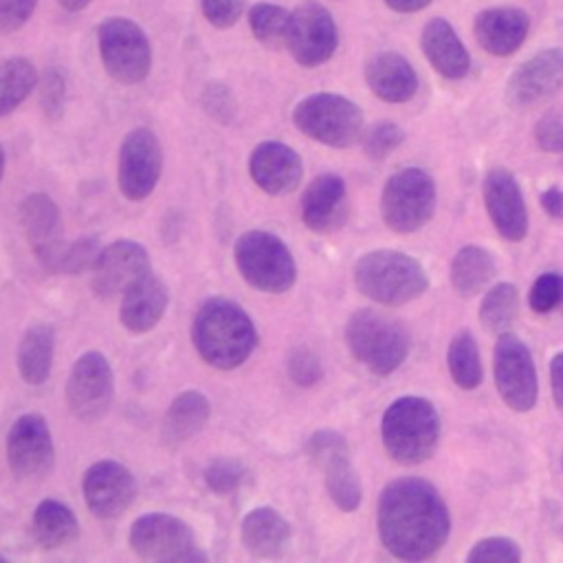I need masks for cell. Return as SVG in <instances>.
<instances>
[{
  "label": "cell",
  "instance_id": "1",
  "mask_svg": "<svg viewBox=\"0 0 563 563\" xmlns=\"http://www.w3.org/2000/svg\"><path fill=\"white\" fill-rule=\"evenodd\" d=\"M376 521L383 545L402 561L433 556L451 528L444 499L433 484L420 477L389 482L378 497Z\"/></svg>",
  "mask_w": 563,
  "mask_h": 563
},
{
  "label": "cell",
  "instance_id": "2",
  "mask_svg": "<svg viewBox=\"0 0 563 563\" xmlns=\"http://www.w3.org/2000/svg\"><path fill=\"white\" fill-rule=\"evenodd\" d=\"M191 341L207 365L229 372L253 354L257 330L238 303L224 297H209L194 314Z\"/></svg>",
  "mask_w": 563,
  "mask_h": 563
},
{
  "label": "cell",
  "instance_id": "3",
  "mask_svg": "<svg viewBox=\"0 0 563 563\" xmlns=\"http://www.w3.org/2000/svg\"><path fill=\"white\" fill-rule=\"evenodd\" d=\"M380 438L394 462L405 466L420 464L435 453L440 440V416L427 398H396L383 413Z\"/></svg>",
  "mask_w": 563,
  "mask_h": 563
},
{
  "label": "cell",
  "instance_id": "4",
  "mask_svg": "<svg viewBox=\"0 0 563 563\" xmlns=\"http://www.w3.org/2000/svg\"><path fill=\"white\" fill-rule=\"evenodd\" d=\"M354 284L361 295L376 303L402 306L429 288V275L416 257L391 249H378L356 260Z\"/></svg>",
  "mask_w": 563,
  "mask_h": 563
},
{
  "label": "cell",
  "instance_id": "5",
  "mask_svg": "<svg viewBox=\"0 0 563 563\" xmlns=\"http://www.w3.org/2000/svg\"><path fill=\"white\" fill-rule=\"evenodd\" d=\"M345 341L352 356L376 376H389L409 354V334L402 323L369 308L347 319Z\"/></svg>",
  "mask_w": 563,
  "mask_h": 563
},
{
  "label": "cell",
  "instance_id": "6",
  "mask_svg": "<svg viewBox=\"0 0 563 563\" xmlns=\"http://www.w3.org/2000/svg\"><path fill=\"white\" fill-rule=\"evenodd\" d=\"M233 260L242 279L255 290L279 295L295 286V257L286 242L271 231L242 233L233 246Z\"/></svg>",
  "mask_w": 563,
  "mask_h": 563
},
{
  "label": "cell",
  "instance_id": "7",
  "mask_svg": "<svg viewBox=\"0 0 563 563\" xmlns=\"http://www.w3.org/2000/svg\"><path fill=\"white\" fill-rule=\"evenodd\" d=\"M292 123L308 139L328 147H350L363 136V112L347 97L317 92L295 106Z\"/></svg>",
  "mask_w": 563,
  "mask_h": 563
},
{
  "label": "cell",
  "instance_id": "8",
  "mask_svg": "<svg viewBox=\"0 0 563 563\" xmlns=\"http://www.w3.org/2000/svg\"><path fill=\"white\" fill-rule=\"evenodd\" d=\"M136 556L158 563H202L207 554L198 548L191 526L167 512L141 515L128 534Z\"/></svg>",
  "mask_w": 563,
  "mask_h": 563
},
{
  "label": "cell",
  "instance_id": "9",
  "mask_svg": "<svg viewBox=\"0 0 563 563\" xmlns=\"http://www.w3.org/2000/svg\"><path fill=\"white\" fill-rule=\"evenodd\" d=\"M435 209V183L418 167L396 172L383 187L380 213L396 233H413L424 227Z\"/></svg>",
  "mask_w": 563,
  "mask_h": 563
},
{
  "label": "cell",
  "instance_id": "10",
  "mask_svg": "<svg viewBox=\"0 0 563 563\" xmlns=\"http://www.w3.org/2000/svg\"><path fill=\"white\" fill-rule=\"evenodd\" d=\"M306 455L323 473L332 504L343 512H354L361 506L363 490L345 438L334 429H317L306 440Z\"/></svg>",
  "mask_w": 563,
  "mask_h": 563
},
{
  "label": "cell",
  "instance_id": "11",
  "mask_svg": "<svg viewBox=\"0 0 563 563\" xmlns=\"http://www.w3.org/2000/svg\"><path fill=\"white\" fill-rule=\"evenodd\" d=\"M114 398V374L108 358L90 350L81 354L66 380V405L68 411L81 422L101 420Z\"/></svg>",
  "mask_w": 563,
  "mask_h": 563
},
{
  "label": "cell",
  "instance_id": "12",
  "mask_svg": "<svg viewBox=\"0 0 563 563\" xmlns=\"http://www.w3.org/2000/svg\"><path fill=\"white\" fill-rule=\"evenodd\" d=\"M99 53L108 75L121 84H139L152 66L145 33L125 18H110L99 26Z\"/></svg>",
  "mask_w": 563,
  "mask_h": 563
},
{
  "label": "cell",
  "instance_id": "13",
  "mask_svg": "<svg viewBox=\"0 0 563 563\" xmlns=\"http://www.w3.org/2000/svg\"><path fill=\"white\" fill-rule=\"evenodd\" d=\"M493 367L501 400L515 411H530L537 402V372L530 350L517 334H499Z\"/></svg>",
  "mask_w": 563,
  "mask_h": 563
},
{
  "label": "cell",
  "instance_id": "14",
  "mask_svg": "<svg viewBox=\"0 0 563 563\" xmlns=\"http://www.w3.org/2000/svg\"><path fill=\"white\" fill-rule=\"evenodd\" d=\"M9 471L18 479L46 477L55 462V446L48 422L40 413L15 418L4 442Z\"/></svg>",
  "mask_w": 563,
  "mask_h": 563
},
{
  "label": "cell",
  "instance_id": "15",
  "mask_svg": "<svg viewBox=\"0 0 563 563\" xmlns=\"http://www.w3.org/2000/svg\"><path fill=\"white\" fill-rule=\"evenodd\" d=\"M163 172V150L156 134L147 128L132 130L119 150L117 180L123 198L145 200L158 185Z\"/></svg>",
  "mask_w": 563,
  "mask_h": 563
},
{
  "label": "cell",
  "instance_id": "16",
  "mask_svg": "<svg viewBox=\"0 0 563 563\" xmlns=\"http://www.w3.org/2000/svg\"><path fill=\"white\" fill-rule=\"evenodd\" d=\"M339 44L336 24L325 7L306 0L290 13L286 48L301 66H319L332 57Z\"/></svg>",
  "mask_w": 563,
  "mask_h": 563
},
{
  "label": "cell",
  "instance_id": "17",
  "mask_svg": "<svg viewBox=\"0 0 563 563\" xmlns=\"http://www.w3.org/2000/svg\"><path fill=\"white\" fill-rule=\"evenodd\" d=\"M88 510L99 519L121 517L136 499L139 484L128 466L114 460H99L88 466L81 482Z\"/></svg>",
  "mask_w": 563,
  "mask_h": 563
},
{
  "label": "cell",
  "instance_id": "18",
  "mask_svg": "<svg viewBox=\"0 0 563 563\" xmlns=\"http://www.w3.org/2000/svg\"><path fill=\"white\" fill-rule=\"evenodd\" d=\"M563 88V51L543 48L521 62L506 81V101L515 110H526L548 101Z\"/></svg>",
  "mask_w": 563,
  "mask_h": 563
},
{
  "label": "cell",
  "instance_id": "19",
  "mask_svg": "<svg viewBox=\"0 0 563 563\" xmlns=\"http://www.w3.org/2000/svg\"><path fill=\"white\" fill-rule=\"evenodd\" d=\"M150 271V255L141 242L117 240L99 251L90 268V288L99 299H112Z\"/></svg>",
  "mask_w": 563,
  "mask_h": 563
},
{
  "label": "cell",
  "instance_id": "20",
  "mask_svg": "<svg viewBox=\"0 0 563 563\" xmlns=\"http://www.w3.org/2000/svg\"><path fill=\"white\" fill-rule=\"evenodd\" d=\"M20 222L35 260L44 268L57 273L64 244H62V218L53 198L42 191L26 194L20 202Z\"/></svg>",
  "mask_w": 563,
  "mask_h": 563
},
{
  "label": "cell",
  "instance_id": "21",
  "mask_svg": "<svg viewBox=\"0 0 563 563\" xmlns=\"http://www.w3.org/2000/svg\"><path fill=\"white\" fill-rule=\"evenodd\" d=\"M484 205L495 229L510 242L528 233V213L515 176L506 169H490L484 178Z\"/></svg>",
  "mask_w": 563,
  "mask_h": 563
},
{
  "label": "cell",
  "instance_id": "22",
  "mask_svg": "<svg viewBox=\"0 0 563 563\" xmlns=\"http://www.w3.org/2000/svg\"><path fill=\"white\" fill-rule=\"evenodd\" d=\"M249 172L253 183L268 196H286L297 189L303 165L301 156L286 143L264 141L249 158Z\"/></svg>",
  "mask_w": 563,
  "mask_h": 563
},
{
  "label": "cell",
  "instance_id": "23",
  "mask_svg": "<svg viewBox=\"0 0 563 563\" xmlns=\"http://www.w3.org/2000/svg\"><path fill=\"white\" fill-rule=\"evenodd\" d=\"M347 218V189L341 176L321 174L301 194V222L312 233H332Z\"/></svg>",
  "mask_w": 563,
  "mask_h": 563
},
{
  "label": "cell",
  "instance_id": "24",
  "mask_svg": "<svg viewBox=\"0 0 563 563\" xmlns=\"http://www.w3.org/2000/svg\"><path fill=\"white\" fill-rule=\"evenodd\" d=\"M169 306V290L152 271L136 279L123 295L119 319L132 334H145L158 325Z\"/></svg>",
  "mask_w": 563,
  "mask_h": 563
},
{
  "label": "cell",
  "instance_id": "25",
  "mask_svg": "<svg viewBox=\"0 0 563 563\" xmlns=\"http://www.w3.org/2000/svg\"><path fill=\"white\" fill-rule=\"evenodd\" d=\"M479 46L495 57L515 53L528 37L530 18L517 7H490L477 13L473 22Z\"/></svg>",
  "mask_w": 563,
  "mask_h": 563
},
{
  "label": "cell",
  "instance_id": "26",
  "mask_svg": "<svg viewBox=\"0 0 563 563\" xmlns=\"http://www.w3.org/2000/svg\"><path fill=\"white\" fill-rule=\"evenodd\" d=\"M244 550L255 559H279L290 548V523L271 506L249 510L240 526Z\"/></svg>",
  "mask_w": 563,
  "mask_h": 563
},
{
  "label": "cell",
  "instance_id": "27",
  "mask_svg": "<svg viewBox=\"0 0 563 563\" xmlns=\"http://www.w3.org/2000/svg\"><path fill=\"white\" fill-rule=\"evenodd\" d=\"M365 81L378 99L389 103H405L418 90L413 66L394 51L378 53L365 64Z\"/></svg>",
  "mask_w": 563,
  "mask_h": 563
},
{
  "label": "cell",
  "instance_id": "28",
  "mask_svg": "<svg viewBox=\"0 0 563 563\" xmlns=\"http://www.w3.org/2000/svg\"><path fill=\"white\" fill-rule=\"evenodd\" d=\"M420 46L429 64L446 79H462L471 68L468 51L444 18H433L424 24Z\"/></svg>",
  "mask_w": 563,
  "mask_h": 563
},
{
  "label": "cell",
  "instance_id": "29",
  "mask_svg": "<svg viewBox=\"0 0 563 563\" xmlns=\"http://www.w3.org/2000/svg\"><path fill=\"white\" fill-rule=\"evenodd\" d=\"M209 416H211V405L205 394L196 389L178 394L169 402L163 416V424H161L163 442L169 446H176L191 440L209 422Z\"/></svg>",
  "mask_w": 563,
  "mask_h": 563
},
{
  "label": "cell",
  "instance_id": "30",
  "mask_svg": "<svg viewBox=\"0 0 563 563\" xmlns=\"http://www.w3.org/2000/svg\"><path fill=\"white\" fill-rule=\"evenodd\" d=\"M55 354V328L51 323H33L18 343V372L29 385H44L51 376Z\"/></svg>",
  "mask_w": 563,
  "mask_h": 563
},
{
  "label": "cell",
  "instance_id": "31",
  "mask_svg": "<svg viewBox=\"0 0 563 563\" xmlns=\"http://www.w3.org/2000/svg\"><path fill=\"white\" fill-rule=\"evenodd\" d=\"M31 528L37 545L44 550L64 548L79 537V521L75 512L57 499H44L37 504Z\"/></svg>",
  "mask_w": 563,
  "mask_h": 563
},
{
  "label": "cell",
  "instance_id": "32",
  "mask_svg": "<svg viewBox=\"0 0 563 563\" xmlns=\"http://www.w3.org/2000/svg\"><path fill=\"white\" fill-rule=\"evenodd\" d=\"M493 275L495 260L486 249L477 244L462 246L451 260V284L462 297L477 295L482 288L488 286Z\"/></svg>",
  "mask_w": 563,
  "mask_h": 563
},
{
  "label": "cell",
  "instance_id": "33",
  "mask_svg": "<svg viewBox=\"0 0 563 563\" xmlns=\"http://www.w3.org/2000/svg\"><path fill=\"white\" fill-rule=\"evenodd\" d=\"M446 365L451 372V378L457 387L462 389H475L482 383V358H479V347L468 330H460L446 352Z\"/></svg>",
  "mask_w": 563,
  "mask_h": 563
},
{
  "label": "cell",
  "instance_id": "34",
  "mask_svg": "<svg viewBox=\"0 0 563 563\" xmlns=\"http://www.w3.org/2000/svg\"><path fill=\"white\" fill-rule=\"evenodd\" d=\"M37 73L26 57L0 62V117L13 112L35 88Z\"/></svg>",
  "mask_w": 563,
  "mask_h": 563
},
{
  "label": "cell",
  "instance_id": "35",
  "mask_svg": "<svg viewBox=\"0 0 563 563\" xmlns=\"http://www.w3.org/2000/svg\"><path fill=\"white\" fill-rule=\"evenodd\" d=\"M517 314H519V292L510 282L495 284L482 299L479 321L493 334L508 332Z\"/></svg>",
  "mask_w": 563,
  "mask_h": 563
},
{
  "label": "cell",
  "instance_id": "36",
  "mask_svg": "<svg viewBox=\"0 0 563 563\" xmlns=\"http://www.w3.org/2000/svg\"><path fill=\"white\" fill-rule=\"evenodd\" d=\"M249 24L253 35L268 46H286L290 13L282 7L260 2L249 11Z\"/></svg>",
  "mask_w": 563,
  "mask_h": 563
},
{
  "label": "cell",
  "instance_id": "37",
  "mask_svg": "<svg viewBox=\"0 0 563 563\" xmlns=\"http://www.w3.org/2000/svg\"><path fill=\"white\" fill-rule=\"evenodd\" d=\"M246 477H249L246 466L235 457H216L202 471V479L207 488L216 495L235 493Z\"/></svg>",
  "mask_w": 563,
  "mask_h": 563
},
{
  "label": "cell",
  "instance_id": "38",
  "mask_svg": "<svg viewBox=\"0 0 563 563\" xmlns=\"http://www.w3.org/2000/svg\"><path fill=\"white\" fill-rule=\"evenodd\" d=\"M405 141V132L394 121H378L363 136V152L372 161H383Z\"/></svg>",
  "mask_w": 563,
  "mask_h": 563
},
{
  "label": "cell",
  "instance_id": "39",
  "mask_svg": "<svg viewBox=\"0 0 563 563\" xmlns=\"http://www.w3.org/2000/svg\"><path fill=\"white\" fill-rule=\"evenodd\" d=\"M468 563H519L521 550L512 539L506 537H486L477 541L466 554Z\"/></svg>",
  "mask_w": 563,
  "mask_h": 563
},
{
  "label": "cell",
  "instance_id": "40",
  "mask_svg": "<svg viewBox=\"0 0 563 563\" xmlns=\"http://www.w3.org/2000/svg\"><path fill=\"white\" fill-rule=\"evenodd\" d=\"M99 240L97 238H81L68 246H64L59 264H57V273H66V275H79L86 273L95 266V260L99 255Z\"/></svg>",
  "mask_w": 563,
  "mask_h": 563
},
{
  "label": "cell",
  "instance_id": "41",
  "mask_svg": "<svg viewBox=\"0 0 563 563\" xmlns=\"http://www.w3.org/2000/svg\"><path fill=\"white\" fill-rule=\"evenodd\" d=\"M528 303L534 312L545 314L563 303V275L559 273H543L534 279Z\"/></svg>",
  "mask_w": 563,
  "mask_h": 563
},
{
  "label": "cell",
  "instance_id": "42",
  "mask_svg": "<svg viewBox=\"0 0 563 563\" xmlns=\"http://www.w3.org/2000/svg\"><path fill=\"white\" fill-rule=\"evenodd\" d=\"M288 376L299 387L317 385L321 380V376H323L321 358L310 347H306V345L295 347L288 354Z\"/></svg>",
  "mask_w": 563,
  "mask_h": 563
},
{
  "label": "cell",
  "instance_id": "43",
  "mask_svg": "<svg viewBox=\"0 0 563 563\" xmlns=\"http://www.w3.org/2000/svg\"><path fill=\"white\" fill-rule=\"evenodd\" d=\"M534 141L543 152H563V108L548 110L539 119Z\"/></svg>",
  "mask_w": 563,
  "mask_h": 563
},
{
  "label": "cell",
  "instance_id": "44",
  "mask_svg": "<svg viewBox=\"0 0 563 563\" xmlns=\"http://www.w3.org/2000/svg\"><path fill=\"white\" fill-rule=\"evenodd\" d=\"M200 7L205 18L213 26L227 29V26H233L242 15L244 0H200Z\"/></svg>",
  "mask_w": 563,
  "mask_h": 563
},
{
  "label": "cell",
  "instance_id": "45",
  "mask_svg": "<svg viewBox=\"0 0 563 563\" xmlns=\"http://www.w3.org/2000/svg\"><path fill=\"white\" fill-rule=\"evenodd\" d=\"M37 0H0V31H18L33 13Z\"/></svg>",
  "mask_w": 563,
  "mask_h": 563
},
{
  "label": "cell",
  "instance_id": "46",
  "mask_svg": "<svg viewBox=\"0 0 563 563\" xmlns=\"http://www.w3.org/2000/svg\"><path fill=\"white\" fill-rule=\"evenodd\" d=\"M42 103L44 110L51 117H57L62 112V103H64V81L57 73H48L46 81H44V90H42Z\"/></svg>",
  "mask_w": 563,
  "mask_h": 563
},
{
  "label": "cell",
  "instance_id": "47",
  "mask_svg": "<svg viewBox=\"0 0 563 563\" xmlns=\"http://www.w3.org/2000/svg\"><path fill=\"white\" fill-rule=\"evenodd\" d=\"M227 90H224V86H213V88H209L207 90V97H205V108L218 119V121H222V123H227L229 119H231V114H233V101L231 99H222V95H224Z\"/></svg>",
  "mask_w": 563,
  "mask_h": 563
},
{
  "label": "cell",
  "instance_id": "48",
  "mask_svg": "<svg viewBox=\"0 0 563 563\" xmlns=\"http://www.w3.org/2000/svg\"><path fill=\"white\" fill-rule=\"evenodd\" d=\"M550 383H552V396L563 413V352L554 354L550 361Z\"/></svg>",
  "mask_w": 563,
  "mask_h": 563
},
{
  "label": "cell",
  "instance_id": "49",
  "mask_svg": "<svg viewBox=\"0 0 563 563\" xmlns=\"http://www.w3.org/2000/svg\"><path fill=\"white\" fill-rule=\"evenodd\" d=\"M539 202L543 207V211L552 218H563V189L559 187H550L545 191H541Z\"/></svg>",
  "mask_w": 563,
  "mask_h": 563
},
{
  "label": "cell",
  "instance_id": "50",
  "mask_svg": "<svg viewBox=\"0 0 563 563\" xmlns=\"http://www.w3.org/2000/svg\"><path fill=\"white\" fill-rule=\"evenodd\" d=\"M383 2L398 13H413L429 7L433 0H383Z\"/></svg>",
  "mask_w": 563,
  "mask_h": 563
},
{
  "label": "cell",
  "instance_id": "51",
  "mask_svg": "<svg viewBox=\"0 0 563 563\" xmlns=\"http://www.w3.org/2000/svg\"><path fill=\"white\" fill-rule=\"evenodd\" d=\"M64 9H68V11H79V9H84V7H88L92 0H57Z\"/></svg>",
  "mask_w": 563,
  "mask_h": 563
},
{
  "label": "cell",
  "instance_id": "52",
  "mask_svg": "<svg viewBox=\"0 0 563 563\" xmlns=\"http://www.w3.org/2000/svg\"><path fill=\"white\" fill-rule=\"evenodd\" d=\"M2 174H4V150L0 147V180H2Z\"/></svg>",
  "mask_w": 563,
  "mask_h": 563
},
{
  "label": "cell",
  "instance_id": "53",
  "mask_svg": "<svg viewBox=\"0 0 563 563\" xmlns=\"http://www.w3.org/2000/svg\"><path fill=\"white\" fill-rule=\"evenodd\" d=\"M0 561H7V556H4V554H0Z\"/></svg>",
  "mask_w": 563,
  "mask_h": 563
},
{
  "label": "cell",
  "instance_id": "54",
  "mask_svg": "<svg viewBox=\"0 0 563 563\" xmlns=\"http://www.w3.org/2000/svg\"><path fill=\"white\" fill-rule=\"evenodd\" d=\"M561 466H563V457H561Z\"/></svg>",
  "mask_w": 563,
  "mask_h": 563
},
{
  "label": "cell",
  "instance_id": "55",
  "mask_svg": "<svg viewBox=\"0 0 563 563\" xmlns=\"http://www.w3.org/2000/svg\"><path fill=\"white\" fill-rule=\"evenodd\" d=\"M561 154H563V152H561Z\"/></svg>",
  "mask_w": 563,
  "mask_h": 563
}]
</instances>
